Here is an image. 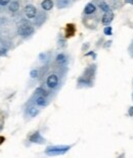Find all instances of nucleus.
Instances as JSON below:
<instances>
[{
    "instance_id": "nucleus-1",
    "label": "nucleus",
    "mask_w": 133,
    "mask_h": 158,
    "mask_svg": "<svg viewBox=\"0 0 133 158\" xmlns=\"http://www.w3.org/2000/svg\"><path fill=\"white\" fill-rule=\"evenodd\" d=\"M70 147L68 146H57V147H49L47 149L48 155H57V154H63V152L69 150Z\"/></svg>"
},
{
    "instance_id": "nucleus-2",
    "label": "nucleus",
    "mask_w": 133,
    "mask_h": 158,
    "mask_svg": "<svg viewBox=\"0 0 133 158\" xmlns=\"http://www.w3.org/2000/svg\"><path fill=\"white\" fill-rule=\"evenodd\" d=\"M17 33L22 36H28V35L33 33V28H32L31 24H29L28 23H24L23 24H21L19 27Z\"/></svg>"
},
{
    "instance_id": "nucleus-3",
    "label": "nucleus",
    "mask_w": 133,
    "mask_h": 158,
    "mask_svg": "<svg viewBox=\"0 0 133 158\" xmlns=\"http://www.w3.org/2000/svg\"><path fill=\"white\" fill-rule=\"evenodd\" d=\"M36 13H37V10H36L35 6H33V5H27V6L25 7V14H26V16H27L28 18H33V17H35Z\"/></svg>"
},
{
    "instance_id": "nucleus-4",
    "label": "nucleus",
    "mask_w": 133,
    "mask_h": 158,
    "mask_svg": "<svg viewBox=\"0 0 133 158\" xmlns=\"http://www.w3.org/2000/svg\"><path fill=\"white\" fill-rule=\"evenodd\" d=\"M57 83H58V79H57V77L55 75H50L48 77V79H47V85H48L49 88L56 87Z\"/></svg>"
},
{
    "instance_id": "nucleus-5",
    "label": "nucleus",
    "mask_w": 133,
    "mask_h": 158,
    "mask_svg": "<svg viewBox=\"0 0 133 158\" xmlns=\"http://www.w3.org/2000/svg\"><path fill=\"white\" fill-rule=\"evenodd\" d=\"M113 18H114V13L112 12V11H108V12H106L103 16H102V24H109L113 21Z\"/></svg>"
},
{
    "instance_id": "nucleus-6",
    "label": "nucleus",
    "mask_w": 133,
    "mask_h": 158,
    "mask_svg": "<svg viewBox=\"0 0 133 158\" xmlns=\"http://www.w3.org/2000/svg\"><path fill=\"white\" fill-rule=\"evenodd\" d=\"M41 6L44 10H50L53 7V2H52V0H44L41 3Z\"/></svg>"
},
{
    "instance_id": "nucleus-7",
    "label": "nucleus",
    "mask_w": 133,
    "mask_h": 158,
    "mask_svg": "<svg viewBox=\"0 0 133 158\" xmlns=\"http://www.w3.org/2000/svg\"><path fill=\"white\" fill-rule=\"evenodd\" d=\"M75 33V28L73 24H68L67 26V30H66V35L67 37H72Z\"/></svg>"
},
{
    "instance_id": "nucleus-8",
    "label": "nucleus",
    "mask_w": 133,
    "mask_h": 158,
    "mask_svg": "<svg viewBox=\"0 0 133 158\" xmlns=\"http://www.w3.org/2000/svg\"><path fill=\"white\" fill-rule=\"evenodd\" d=\"M85 13L86 14H91V13H93L94 11H95V6H94L93 4H91V3H89V4H87L86 7H85Z\"/></svg>"
},
{
    "instance_id": "nucleus-9",
    "label": "nucleus",
    "mask_w": 133,
    "mask_h": 158,
    "mask_svg": "<svg viewBox=\"0 0 133 158\" xmlns=\"http://www.w3.org/2000/svg\"><path fill=\"white\" fill-rule=\"evenodd\" d=\"M19 8H20V5H19V2H16V1L11 2V3H10V5H9V10H10V11H12V12L17 11V10H19Z\"/></svg>"
},
{
    "instance_id": "nucleus-10",
    "label": "nucleus",
    "mask_w": 133,
    "mask_h": 158,
    "mask_svg": "<svg viewBox=\"0 0 133 158\" xmlns=\"http://www.w3.org/2000/svg\"><path fill=\"white\" fill-rule=\"evenodd\" d=\"M30 140H31L32 142H37L38 143V141H40V142H42L43 140H42V138L40 137L39 133H36V134H34V136H32L31 138H30Z\"/></svg>"
},
{
    "instance_id": "nucleus-11",
    "label": "nucleus",
    "mask_w": 133,
    "mask_h": 158,
    "mask_svg": "<svg viewBox=\"0 0 133 158\" xmlns=\"http://www.w3.org/2000/svg\"><path fill=\"white\" fill-rule=\"evenodd\" d=\"M99 7L102 8V10H103L104 12L110 11V7H109V5H108L107 3H104V2H102V3L99 4Z\"/></svg>"
},
{
    "instance_id": "nucleus-12",
    "label": "nucleus",
    "mask_w": 133,
    "mask_h": 158,
    "mask_svg": "<svg viewBox=\"0 0 133 158\" xmlns=\"http://www.w3.org/2000/svg\"><path fill=\"white\" fill-rule=\"evenodd\" d=\"M36 103H37L38 105H40V106H44V105H45V103H46V101H45L44 97H39V98L37 99Z\"/></svg>"
},
{
    "instance_id": "nucleus-13",
    "label": "nucleus",
    "mask_w": 133,
    "mask_h": 158,
    "mask_svg": "<svg viewBox=\"0 0 133 158\" xmlns=\"http://www.w3.org/2000/svg\"><path fill=\"white\" fill-rule=\"evenodd\" d=\"M29 113H30V115H31V116H36V115L38 114V110H37L36 108L32 107V108L29 109Z\"/></svg>"
},
{
    "instance_id": "nucleus-14",
    "label": "nucleus",
    "mask_w": 133,
    "mask_h": 158,
    "mask_svg": "<svg viewBox=\"0 0 133 158\" xmlns=\"http://www.w3.org/2000/svg\"><path fill=\"white\" fill-rule=\"evenodd\" d=\"M65 59H66V57H65V55H63V54H59V55L57 56V58H56L57 62H59V63L65 62Z\"/></svg>"
},
{
    "instance_id": "nucleus-15",
    "label": "nucleus",
    "mask_w": 133,
    "mask_h": 158,
    "mask_svg": "<svg viewBox=\"0 0 133 158\" xmlns=\"http://www.w3.org/2000/svg\"><path fill=\"white\" fill-rule=\"evenodd\" d=\"M103 33H104L106 35H112V33H113V30H112V28H111V27H107V28H104V30H103Z\"/></svg>"
},
{
    "instance_id": "nucleus-16",
    "label": "nucleus",
    "mask_w": 133,
    "mask_h": 158,
    "mask_svg": "<svg viewBox=\"0 0 133 158\" xmlns=\"http://www.w3.org/2000/svg\"><path fill=\"white\" fill-rule=\"evenodd\" d=\"M30 76H31V78H36L37 76H38V71H36V70H34V71H32L31 72H30Z\"/></svg>"
},
{
    "instance_id": "nucleus-17",
    "label": "nucleus",
    "mask_w": 133,
    "mask_h": 158,
    "mask_svg": "<svg viewBox=\"0 0 133 158\" xmlns=\"http://www.w3.org/2000/svg\"><path fill=\"white\" fill-rule=\"evenodd\" d=\"M9 1L10 0H0V5H6V4H8L9 3Z\"/></svg>"
},
{
    "instance_id": "nucleus-18",
    "label": "nucleus",
    "mask_w": 133,
    "mask_h": 158,
    "mask_svg": "<svg viewBox=\"0 0 133 158\" xmlns=\"http://www.w3.org/2000/svg\"><path fill=\"white\" fill-rule=\"evenodd\" d=\"M4 140H5V138H4V137H1V136H0V145H1L2 143L4 142Z\"/></svg>"
},
{
    "instance_id": "nucleus-19",
    "label": "nucleus",
    "mask_w": 133,
    "mask_h": 158,
    "mask_svg": "<svg viewBox=\"0 0 133 158\" xmlns=\"http://www.w3.org/2000/svg\"><path fill=\"white\" fill-rule=\"evenodd\" d=\"M128 3H130V4H133V0H126Z\"/></svg>"
},
{
    "instance_id": "nucleus-20",
    "label": "nucleus",
    "mask_w": 133,
    "mask_h": 158,
    "mask_svg": "<svg viewBox=\"0 0 133 158\" xmlns=\"http://www.w3.org/2000/svg\"><path fill=\"white\" fill-rule=\"evenodd\" d=\"M132 47H133V42H132Z\"/></svg>"
}]
</instances>
